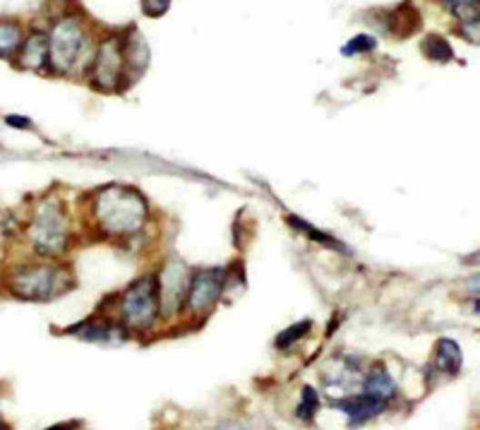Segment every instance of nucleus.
I'll use <instances>...</instances> for the list:
<instances>
[{
	"label": "nucleus",
	"mask_w": 480,
	"mask_h": 430,
	"mask_svg": "<svg viewBox=\"0 0 480 430\" xmlns=\"http://www.w3.org/2000/svg\"><path fill=\"white\" fill-rule=\"evenodd\" d=\"M94 229L106 238H130L145 229L149 216L147 200L127 185H106L94 193L89 205Z\"/></svg>",
	"instance_id": "f257e3e1"
},
{
	"label": "nucleus",
	"mask_w": 480,
	"mask_h": 430,
	"mask_svg": "<svg viewBox=\"0 0 480 430\" xmlns=\"http://www.w3.org/2000/svg\"><path fill=\"white\" fill-rule=\"evenodd\" d=\"M27 238L41 257H60L70 248V219L58 197H44L34 207Z\"/></svg>",
	"instance_id": "f03ea898"
},
{
	"label": "nucleus",
	"mask_w": 480,
	"mask_h": 430,
	"mask_svg": "<svg viewBox=\"0 0 480 430\" xmlns=\"http://www.w3.org/2000/svg\"><path fill=\"white\" fill-rule=\"evenodd\" d=\"M89 55V36L80 20L63 17L48 34V67L58 75H70L85 65Z\"/></svg>",
	"instance_id": "7ed1b4c3"
},
{
	"label": "nucleus",
	"mask_w": 480,
	"mask_h": 430,
	"mask_svg": "<svg viewBox=\"0 0 480 430\" xmlns=\"http://www.w3.org/2000/svg\"><path fill=\"white\" fill-rule=\"evenodd\" d=\"M67 284H70V275L65 267L39 263L15 269L7 279V289L22 301H51L70 289Z\"/></svg>",
	"instance_id": "20e7f679"
},
{
	"label": "nucleus",
	"mask_w": 480,
	"mask_h": 430,
	"mask_svg": "<svg viewBox=\"0 0 480 430\" xmlns=\"http://www.w3.org/2000/svg\"><path fill=\"white\" fill-rule=\"evenodd\" d=\"M161 315L159 286L156 276H140L127 286L118 298V320L125 330L147 332L152 330Z\"/></svg>",
	"instance_id": "39448f33"
},
{
	"label": "nucleus",
	"mask_w": 480,
	"mask_h": 430,
	"mask_svg": "<svg viewBox=\"0 0 480 430\" xmlns=\"http://www.w3.org/2000/svg\"><path fill=\"white\" fill-rule=\"evenodd\" d=\"M125 39L123 36H108L92 58L89 77L92 85L101 92H118L125 82Z\"/></svg>",
	"instance_id": "423d86ee"
},
{
	"label": "nucleus",
	"mask_w": 480,
	"mask_h": 430,
	"mask_svg": "<svg viewBox=\"0 0 480 430\" xmlns=\"http://www.w3.org/2000/svg\"><path fill=\"white\" fill-rule=\"evenodd\" d=\"M228 286V272L221 267L200 269L190 276L185 294V308L190 315L200 317L219 303Z\"/></svg>",
	"instance_id": "0eeeda50"
},
{
	"label": "nucleus",
	"mask_w": 480,
	"mask_h": 430,
	"mask_svg": "<svg viewBox=\"0 0 480 430\" xmlns=\"http://www.w3.org/2000/svg\"><path fill=\"white\" fill-rule=\"evenodd\" d=\"M187 282H190V272L183 263L174 260L161 269V276L156 279L159 286V305L161 315L174 317L183 313V301L187 294Z\"/></svg>",
	"instance_id": "6e6552de"
},
{
	"label": "nucleus",
	"mask_w": 480,
	"mask_h": 430,
	"mask_svg": "<svg viewBox=\"0 0 480 430\" xmlns=\"http://www.w3.org/2000/svg\"><path fill=\"white\" fill-rule=\"evenodd\" d=\"M334 409L344 411L348 416L351 425H363L373 418L382 416L387 411V402L385 399L370 397V395H360V397H348V399H336Z\"/></svg>",
	"instance_id": "1a4fd4ad"
},
{
	"label": "nucleus",
	"mask_w": 480,
	"mask_h": 430,
	"mask_svg": "<svg viewBox=\"0 0 480 430\" xmlns=\"http://www.w3.org/2000/svg\"><path fill=\"white\" fill-rule=\"evenodd\" d=\"M17 65L22 70H34L39 73L48 67V36L46 34H32L29 39L22 41L20 51H17Z\"/></svg>",
	"instance_id": "9d476101"
},
{
	"label": "nucleus",
	"mask_w": 480,
	"mask_h": 430,
	"mask_svg": "<svg viewBox=\"0 0 480 430\" xmlns=\"http://www.w3.org/2000/svg\"><path fill=\"white\" fill-rule=\"evenodd\" d=\"M363 395L385 399V402H389V399L396 395V385H394V377L389 375V370L385 368V365L382 364L373 365V368H370V373L363 377Z\"/></svg>",
	"instance_id": "9b49d317"
},
{
	"label": "nucleus",
	"mask_w": 480,
	"mask_h": 430,
	"mask_svg": "<svg viewBox=\"0 0 480 430\" xmlns=\"http://www.w3.org/2000/svg\"><path fill=\"white\" fill-rule=\"evenodd\" d=\"M433 365L445 375H459L461 365H464V354H461L459 344L454 339H440L435 346Z\"/></svg>",
	"instance_id": "f8f14e48"
},
{
	"label": "nucleus",
	"mask_w": 480,
	"mask_h": 430,
	"mask_svg": "<svg viewBox=\"0 0 480 430\" xmlns=\"http://www.w3.org/2000/svg\"><path fill=\"white\" fill-rule=\"evenodd\" d=\"M77 335L96 344H123L127 339V330L120 323H85Z\"/></svg>",
	"instance_id": "ddd939ff"
},
{
	"label": "nucleus",
	"mask_w": 480,
	"mask_h": 430,
	"mask_svg": "<svg viewBox=\"0 0 480 430\" xmlns=\"http://www.w3.org/2000/svg\"><path fill=\"white\" fill-rule=\"evenodd\" d=\"M149 65V48L147 44L140 39V34H133L130 39H125V70H135L142 73Z\"/></svg>",
	"instance_id": "4468645a"
},
{
	"label": "nucleus",
	"mask_w": 480,
	"mask_h": 430,
	"mask_svg": "<svg viewBox=\"0 0 480 430\" xmlns=\"http://www.w3.org/2000/svg\"><path fill=\"white\" fill-rule=\"evenodd\" d=\"M25 34L17 22H0V58H13L20 51Z\"/></svg>",
	"instance_id": "2eb2a0df"
},
{
	"label": "nucleus",
	"mask_w": 480,
	"mask_h": 430,
	"mask_svg": "<svg viewBox=\"0 0 480 430\" xmlns=\"http://www.w3.org/2000/svg\"><path fill=\"white\" fill-rule=\"evenodd\" d=\"M423 54L435 63H449L454 58L449 41L445 39V36H437V34H433V36H427V39L423 41Z\"/></svg>",
	"instance_id": "dca6fc26"
},
{
	"label": "nucleus",
	"mask_w": 480,
	"mask_h": 430,
	"mask_svg": "<svg viewBox=\"0 0 480 430\" xmlns=\"http://www.w3.org/2000/svg\"><path fill=\"white\" fill-rule=\"evenodd\" d=\"M440 3L464 25L478 22V0H440Z\"/></svg>",
	"instance_id": "f3484780"
},
{
	"label": "nucleus",
	"mask_w": 480,
	"mask_h": 430,
	"mask_svg": "<svg viewBox=\"0 0 480 430\" xmlns=\"http://www.w3.org/2000/svg\"><path fill=\"white\" fill-rule=\"evenodd\" d=\"M317 411H320V395H317V390H315V387L305 385V387H303V395H300V402H298V409H295V416H298L300 421H305V424H310Z\"/></svg>",
	"instance_id": "a211bd4d"
},
{
	"label": "nucleus",
	"mask_w": 480,
	"mask_h": 430,
	"mask_svg": "<svg viewBox=\"0 0 480 430\" xmlns=\"http://www.w3.org/2000/svg\"><path fill=\"white\" fill-rule=\"evenodd\" d=\"M310 330H313V320H300V323L291 325L288 330L279 332V336H276V342L274 344H276V349H291V346L298 344Z\"/></svg>",
	"instance_id": "6ab92c4d"
},
{
	"label": "nucleus",
	"mask_w": 480,
	"mask_h": 430,
	"mask_svg": "<svg viewBox=\"0 0 480 430\" xmlns=\"http://www.w3.org/2000/svg\"><path fill=\"white\" fill-rule=\"evenodd\" d=\"M288 224H291V226H295V231H300V234H305L310 241H317V243H322V245H329V248H339V243L334 241V238H329V235L322 234V231H315V226L305 224L303 219L288 216Z\"/></svg>",
	"instance_id": "aec40b11"
},
{
	"label": "nucleus",
	"mask_w": 480,
	"mask_h": 430,
	"mask_svg": "<svg viewBox=\"0 0 480 430\" xmlns=\"http://www.w3.org/2000/svg\"><path fill=\"white\" fill-rule=\"evenodd\" d=\"M375 48H377L375 36H370V34H360V36L348 41L341 51H344V55H360V54H367V51H375Z\"/></svg>",
	"instance_id": "412c9836"
},
{
	"label": "nucleus",
	"mask_w": 480,
	"mask_h": 430,
	"mask_svg": "<svg viewBox=\"0 0 480 430\" xmlns=\"http://www.w3.org/2000/svg\"><path fill=\"white\" fill-rule=\"evenodd\" d=\"M168 5H171V0H142V10L147 17H161L168 10Z\"/></svg>",
	"instance_id": "4be33fe9"
},
{
	"label": "nucleus",
	"mask_w": 480,
	"mask_h": 430,
	"mask_svg": "<svg viewBox=\"0 0 480 430\" xmlns=\"http://www.w3.org/2000/svg\"><path fill=\"white\" fill-rule=\"evenodd\" d=\"M401 13H404V5H401ZM401 13L396 10V22H404ZM415 13H418V10H415V7H411V10H408V17H411V15H415ZM418 25H420V17H414V20H408L406 27L411 29V32H415V29H418Z\"/></svg>",
	"instance_id": "5701e85b"
},
{
	"label": "nucleus",
	"mask_w": 480,
	"mask_h": 430,
	"mask_svg": "<svg viewBox=\"0 0 480 430\" xmlns=\"http://www.w3.org/2000/svg\"><path fill=\"white\" fill-rule=\"evenodd\" d=\"M5 123L7 125H15V128H29V125H32L27 118H17V115H7Z\"/></svg>",
	"instance_id": "b1692460"
},
{
	"label": "nucleus",
	"mask_w": 480,
	"mask_h": 430,
	"mask_svg": "<svg viewBox=\"0 0 480 430\" xmlns=\"http://www.w3.org/2000/svg\"><path fill=\"white\" fill-rule=\"evenodd\" d=\"M0 428H5V425H3V424H0Z\"/></svg>",
	"instance_id": "393cba45"
}]
</instances>
